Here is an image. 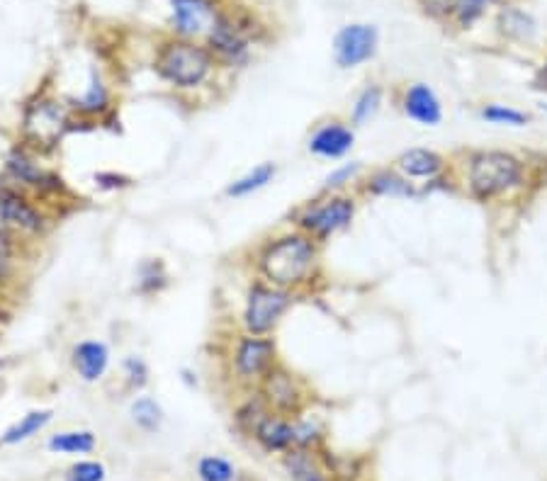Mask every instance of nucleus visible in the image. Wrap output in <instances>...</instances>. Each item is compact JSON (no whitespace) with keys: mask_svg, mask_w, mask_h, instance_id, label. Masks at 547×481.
<instances>
[{"mask_svg":"<svg viewBox=\"0 0 547 481\" xmlns=\"http://www.w3.org/2000/svg\"><path fill=\"white\" fill-rule=\"evenodd\" d=\"M458 192L477 205L504 207L521 200L535 185V168L509 149H467L453 158Z\"/></svg>","mask_w":547,"mask_h":481,"instance_id":"1","label":"nucleus"},{"mask_svg":"<svg viewBox=\"0 0 547 481\" xmlns=\"http://www.w3.org/2000/svg\"><path fill=\"white\" fill-rule=\"evenodd\" d=\"M248 265L261 280L304 297L324 282V246L287 226L258 241L248 253Z\"/></svg>","mask_w":547,"mask_h":481,"instance_id":"2","label":"nucleus"},{"mask_svg":"<svg viewBox=\"0 0 547 481\" xmlns=\"http://www.w3.org/2000/svg\"><path fill=\"white\" fill-rule=\"evenodd\" d=\"M217 61L205 42L171 37L156 49L154 73L163 86L180 95H195L210 88L217 78Z\"/></svg>","mask_w":547,"mask_h":481,"instance_id":"3","label":"nucleus"},{"mask_svg":"<svg viewBox=\"0 0 547 481\" xmlns=\"http://www.w3.org/2000/svg\"><path fill=\"white\" fill-rule=\"evenodd\" d=\"M78 120L73 117L66 100L49 93H37L27 100L20 115V144L30 146L37 154L49 156L64 144V139L76 129Z\"/></svg>","mask_w":547,"mask_h":481,"instance_id":"4","label":"nucleus"},{"mask_svg":"<svg viewBox=\"0 0 547 481\" xmlns=\"http://www.w3.org/2000/svg\"><path fill=\"white\" fill-rule=\"evenodd\" d=\"M360 197L355 192H321L290 212V226L326 246L348 231L358 217Z\"/></svg>","mask_w":547,"mask_h":481,"instance_id":"5","label":"nucleus"},{"mask_svg":"<svg viewBox=\"0 0 547 481\" xmlns=\"http://www.w3.org/2000/svg\"><path fill=\"white\" fill-rule=\"evenodd\" d=\"M0 171L10 180V185L30 192L32 197H37L39 202H44L49 207L54 202L61 205V202L71 200L73 195L64 175L54 171L52 166H47L42 154L32 151L30 146L20 144V141L3 154Z\"/></svg>","mask_w":547,"mask_h":481,"instance_id":"6","label":"nucleus"},{"mask_svg":"<svg viewBox=\"0 0 547 481\" xmlns=\"http://www.w3.org/2000/svg\"><path fill=\"white\" fill-rule=\"evenodd\" d=\"M280 360L275 336H253L236 331L224 350V375L239 392H253Z\"/></svg>","mask_w":547,"mask_h":481,"instance_id":"7","label":"nucleus"},{"mask_svg":"<svg viewBox=\"0 0 547 481\" xmlns=\"http://www.w3.org/2000/svg\"><path fill=\"white\" fill-rule=\"evenodd\" d=\"M300 299V294L251 275L241 294V309L239 319H236L239 331L253 333V336H275L285 316L295 309Z\"/></svg>","mask_w":547,"mask_h":481,"instance_id":"8","label":"nucleus"},{"mask_svg":"<svg viewBox=\"0 0 547 481\" xmlns=\"http://www.w3.org/2000/svg\"><path fill=\"white\" fill-rule=\"evenodd\" d=\"M0 224L8 226L25 243H32L47 239L56 219L52 207L39 202L30 192L8 185L0 190Z\"/></svg>","mask_w":547,"mask_h":481,"instance_id":"9","label":"nucleus"},{"mask_svg":"<svg viewBox=\"0 0 547 481\" xmlns=\"http://www.w3.org/2000/svg\"><path fill=\"white\" fill-rule=\"evenodd\" d=\"M392 166L406 180L426 188L428 195L445 190L458 192L453 175V158L431 149V146H411V149H404L402 154L394 158Z\"/></svg>","mask_w":547,"mask_h":481,"instance_id":"10","label":"nucleus"},{"mask_svg":"<svg viewBox=\"0 0 547 481\" xmlns=\"http://www.w3.org/2000/svg\"><path fill=\"white\" fill-rule=\"evenodd\" d=\"M256 392L263 399V404L268 406V411L283 413V416H300V413L312 409L314 404V392L307 379L290 370L285 362H278L263 377Z\"/></svg>","mask_w":547,"mask_h":481,"instance_id":"11","label":"nucleus"},{"mask_svg":"<svg viewBox=\"0 0 547 481\" xmlns=\"http://www.w3.org/2000/svg\"><path fill=\"white\" fill-rule=\"evenodd\" d=\"M207 49L224 69H244L251 61L253 52V25L244 18H236L234 13L222 10L217 22L205 37Z\"/></svg>","mask_w":547,"mask_h":481,"instance_id":"12","label":"nucleus"},{"mask_svg":"<svg viewBox=\"0 0 547 481\" xmlns=\"http://www.w3.org/2000/svg\"><path fill=\"white\" fill-rule=\"evenodd\" d=\"M380 47V32L368 22H353L341 27L334 37V61L338 69H358L375 59Z\"/></svg>","mask_w":547,"mask_h":481,"instance_id":"13","label":"nucleus"},{"mask_svg":"<svg viewBox=\"0 0 547 481\" xmlns=\"http://www.w3.org/2000/svg\"><path fill=\"white\" fill-rule=\"evenodd\" d=\"M355 139V127L341 117H326L309 132L307 151L319 161H343L351 156Z\"/></svg>","mask_w":547,"mask_h":481,"instance_id":"14","label":"nucleus"},{"mask_svg":"<svg viewBox=\"0 0 547 481\" xmlns=\"http://www.w3.org/2000/svg\"><path fill=\"white\" fill-rule=\"evenodd\" d=\"M355 195L360 200L363 197H372V200H424L428 190L406 180L394 166H380L365 171L358 188H355Z\"/></svg>","mask_w":547,"mask_h":481,"instance_id":"15","label":"nucleus"},{"mask_svg":"<svg viewBox=\"0 0 547 481\" xmlns=\"http://www.w3.org/2000/svg\"><path fill=\"white\" fill-rule=\"evenodd\" d=\"M222 8L217 0H171L173 35L180 39L205 42Z\"/></svg>","mask_w":547,"mask_h":481,"instance_id":"16","label":"nucleus"},{"mask_svg":"<svg viewBox=\"0 0 547 481\" xmlns=\"http://www.w3.org/2000/svg\"><path fill=\"white\" fill-rule=\"evenodd\" d=\"M66 103H69L73 117L83 124L88 122L105 124L107 117L115 115V95H112V88L110 83H107V78L103 76V71L95 69V66L88 73V81H86V88H83V93L76 95V98L66 100Z\"/></svg>","mask_w":547,"mask_h":481,"instance_id":"17","label":"nucleus"},{"mask_svg":"<svg viewBox=\"0 0 547 481\" xmlns=\"http://www.w3.org/2000/svg\"><path fill=\"white\" fill-rule=\"evenodd\" d=\"M399 110L404 112L406 120H411L426 129L441 127L445 120V107L441 95L424 81L406 83L402 88V95H399Z\"/></svg>","mask_w":547,"mask_h":481,"instance_id":"18","label":"nucleus"},{"mask_svg":"<svg viewBox=\"0 0 547 481\" xmlns=\"http://www.w3.org/2000/svg\"><path fill=\"white\" fill-rule=\"evenodd\" d=\"M248 438L253 440L265 455H280L295 450V416L268 411L261 421L253 426Z\"/></svg>","mask_w":547,"mask_h":481,"instance_id":"19","label":"nucleus"},{"mask_svg":"<svg viewBox=\"0 0 547 481\" xmlns=\"http://www.w3.org/2000/svg\"><path fill=\"white\" fill-rule=\"evenodd\" d=\"M71 367L81 382H103L112 367L110 345L100 341V338H83L71 348Z\"/></svg>","mask_w":547,"mask_h":481,"instance_id":"20","label":"nucleus"},{"mask_svg":"<svg viewBox=\"0 0 547 481\" xmlns=\"http://www.w3.org/2000/svg\"><path fill=\"white\" fill-rule=\"evenodd\" d=\"M27 243L18 234L0 224V292L13 290L20 282Z\"/></svg>","mask_w":547,"mask_h":481,"instance_id":"21","label":"nucleus"},{"mask_svg":"<svg viewBox=\"0 0 547 481\" xmlns=\"http://www.w3.org/2000/svg\"><path fill=\"white\" fill-rule=\"evenodd\" d=\"M283 469L290 481H334L321 450H290L283 455Z\"/></svg>","mask_w":547,"mask_h":481,"instance_id":"22","label":"nucleus"},{"mask_svg":"<svg viewBox=\"0 0 547 481\" xmlns=\"http://www.w3.org/2000/svg\"><path fill=\"white\" fill-rule=\"evenodd\" d=\"M278 171L280 168L275 161L258 163V166L248 168L244 175H239V178H234L231 183H227V188H224V197H227V200H246V197L258 195V192L275 183Z\"/></svg>","mask_w":547,"mask_h":481,"instance_id":"23","label":"nucleus"},{"mask_svg":"<svg viewBox=\"0 0 547 481\" xmlns=\"http://www.w3.org/2000/svg\"><path fill=\"white\" fill-rule=\"evenodd\" d=\"M54 421V409H32L0 433V447H15L44 433Z\"/></svg>","mask_w":547,"mask_h":481,"instance_id":"24","label":"nucleus"},{"mask_svg":"<svg viewBox=\"0 0 547 481\" xmlns=\"http://www.w3.org/2000/svg\"><path fill=\"white\" fill-rule=\"evenodd\" d=\"M95 447H98V435L88 428H76V430H59V433L49 435L47 450L54 455H93Z\"/></svg>","mask_w":547,"mask_h":481,"instance_id":"25","label":"nucleus"},{"mask_svg":"<svg viewBox=\"0 0 547 481\" xmlns=\"http://www.w3.org/2000/svg\"><path fill=\"white\" fill-rule=\"evenodd\" d=\"M137 282H134V290L142 297H159L171 287V273H168L166 263L161 258H144L137 265Z\"/></svg>","mask_w":547,"mask_h":481,"instance_id":"26","label":"nucleus"},{"mask_svg":"<svg viewBox=\"0 0 547 481\" xmlns=\"http://www.w3.org/2000/svg\"><path fill=\"white\" fill-rule=\"evenodd\" d=\"M385 107V88L380 83H368L351 103V112H348V122L353 124L355 129L365 127L380 115V110Z\"/></svg>","mask_w":547,"mask_h":481,"instance_id":"27","label":"nucleus"},{"mask_svg":"<svg viewBox=\"0 0 547 481\" xmlns=\"http://www.w3.org/2000/svg\"><path fill=\"white\" fill-rule=\"evenodd\" d=\"M129 418L142 433H159L163 421H166V411H163L161 401L151 394H137L129 404Z\"/></svg>","mask_w":547,"mask_h":481,"instance_id":"28","label":"nucleus"},{"mask_svg":"<svg viewBox=\"0 0 547 481\" xmlns=\"http://www.w3.org/2000/svg\"><path fill=\"white\" fill-rule=\"evenodd\" d=\"M477 117L482 122L492 124V127H511V129H523L533 122L530 112L521 110V107H513L506 103H484L477 107Z\"/></svg>","mask_w":547,"mask_h":481,"instance_id":"29","label":"nucleus"},{"mask_svg":"<svg viewBox=\"0 0 547 481\" xmlns=\"http://www.w3.org/2000/svg\"><path fill=\"white\" fill-rule=\"evenodd\" d=\"M265 413H268V406L263 404V399L258 396L256 389H253V392H241V399L236 401L234 413H231V416H234L236 430L248 438V433H251L253 426L261 421Z\"/></svg>","mask_w":547,"mask_h":481,"instance_id":"30","label":"nucleus"},{"mask_svg":"<svg viewBox=\"0 0 547 481\" xmlns=\"http://www.w3.org/2000/svg\"><path fill=\"white\" fill-rule=\"evenodd\" d=\"M363 175H365L363 161L338 163V166L331 168L329 175L324 178L321 192H355Z\"/></svg>","mask_w":547,"mask_h":481,"instance_id":"31","label":"nucleus"},{"mask_svg":"<svg viewBox=\"0 0 547 481\" xmlns=\"http://www.w3.org/2000/svg\"><path fill=\"white\" fill-rule=\"evenodd\" d=\"M326 447V428L319 418L300 413L295 416V450H321Z\"/></svg>","mask_w":547,"mask_h":481,"instance_id":"32","label":"nucleus"},{"mask_svg":"<svg viewBox=\"0 0 547 481\" xmlns=\"http://www.w3.org/2000/svg\"><path fill=\"white\" fill-rule=\"evenodd\" d=\"M499 30L504 37L518 39V42H528L535 35V20L530 18L526 10L504 8L499 13Z\"/></svg>","mask_w":547,"mask_h":481,"instance_id":"33","label":"nucleus"},{"mask_svg":"<svg viewBox=\"0 0 547 481\" xmlns=\"http://www.w3.org/2000/svg\"><path fill=\"white\" fill-rule=\"evenodd\" d=\"M122 372V382L127 387V392L132 394H142L151 382V367L142 355H127L120 365Z\"/></svg>","mask_w":547,"mask_h":481,"instance_id":"34","label":"nucleus"},{"mask_svg":"<svg viewBox=\"0 0 547 481\" xmlns=\"http://www.w3.org/2000/svg\"><path fill=\"white\" fill-rule=\"evenodd\" d=\"M195 474L200 481H236L234 462L222 455H202L195 464Z\"/></svg>","mask_w":547,"mask_h":481,"instance_id":"35","label":"nucleus"},{"mask_svg":"<svg viewBox=\"0 0 547 481\" xmlns=\"http://www.w3.org/2000/svg\"><path fill=\"white\" fill-rule=\"evenodd\" d=\"M492 3L494 0H450L448 13L455 25L462 27V30H467V27L475 25V22L487 13V8Z\"/></svg>","mask_w":547,"mask_h":481,"instance_id":"36","label":"nucleus"},{"mask_svg":"<svg viewBox=\"0 0 547 481\" xmlns=\"http://www.w3.org/2000/svg\"><path fill=\"white\" fill-rule=\"evenodd\" d=\"M107 469L98 460H78L66 469L64 481H105Z\"/></svg>","mask_w":547,"mask_h":481,"instance_id":"37","label":"nucleus"},{"mask_svg":"<svg viewBox=\"0 0 547 481\" xmlns=\"http://www.w3.org/2000/svg\"><path fill=\"white\" fill-rule=\"evenodd\" d=\"M93 183L100 192L112 195V192H124V190L132 188L134 180L122 171H98V173H93Z\"/></svg>","mask_w":547,"mask_h":481,"instance_id":"38","label":"nucleus"},{"mask_svg":"<svg viewBox=\"0 0 547 481\" xmlns=\"http://www.w3.org/2000/svg\"><path fill=\"white\" fill-rule=\"evenodd\" d=\"M183 382L188 384V387H197V372L183 370Z\"/></svg>","mask_w":547,"mask_h":481,"instance_id":"39","label":"nucleus"},{"mask_svg":"<svg viewBox=\"0 0 547 481\" xmlns=\"http://www.w3.org/2000/svg\"><path fill=\"white\" fill-rule=\"evenodd\" d=\"M538 88L547 90V61L543 66H540V71H538Z\"/></svg>","mask_w":547,"mask_h":481,"instance_id":"40","label":"nucleus"},{"mask_svg":"<svg viewBox=\"0 0 547 481\" xmlns=\"http://www.w3.org/2000/svg\"><path fill=\"white\" fill-rule=\"evenodd\" d=\"M535 183L547 185V163H545L543 168H540V171H535Z\"/></svg>","mask_w":547,"mask_h":481,"instance_id":"41","label":"nucleus"},{"mask_svg":"<svg viewBox=\"0 0 547 481\" xmlns=\"http://www.w3.org/2000/svg\"><path fill=\"white\" fill-rule=\"evenodd\" d=\"M8 185H10V180L5 178L3 171H0V190H5V188H8Z\"/></svg>","mask_w":547,"mask_h":481,"instance_id":"42","label":"nucleus"}]
</instances>
